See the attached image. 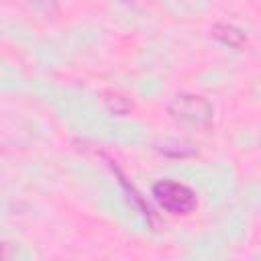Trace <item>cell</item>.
Returning a JSON list of instances; mask_svg holds the SVG:
<instances>
[{
    "label": "cell",
    "instance_id": "6",
    "mask_svg": "<svg viewBox=\"0 0 261 261\" xmlns=\"http://www.w3.org/2000/svg\"><path fill=\"white\" fill-rule=\"evenodd\" d=\"M29 6H33L35 10L43 12V14H55L57 8H59V0H27Z\"/></svg>",
    "mask_w": 261,
    "mask_h": 261
},
{
    "label": "cell",
    "instance_id": "4",
    "mask_svg": "<svg viewBox=\"0 0 261 261\" xmlns=\"http://www.w3.org/2000/svg\"><path fill=\"white\" fill-rule=\"evenodd\" d=\"M100 102L104 104V108L110 112V114H116V116H124L133 110V102L120 94V92H114V90H104L100 92Z\"/></svg>",
    "mask_w": 261,
    "mask_h": 261
},
{
    "label": "cell",
    "instance_id": "7",
    "mask_svg": "<svg viewBox=\"0 0 261 261\" xmlns=\"http://www.w3.org/2000/svg\"><path fill=\"white\" fill-rule=\"evenodd\" d=\"M120 2H124V4H137V2H141V0H120Z\"/></svg>",
    "mask_w": 261,
    "mask_h": 261
},
{
    "label": "cell",
    "instance_id": "1",
    "mask_svg": "<svg viewBox=\"0 0 261 261\" xmlns=\"http://www.w3.org/2000/svg\"><path fill=\"white\" fill-rule=\"evenodd\" d=\"M167 112L175 122H179L184 126H190V128H196V130L208 128L212 124V118H214L212 104L200 94H179V96H175L169 102Z\"/></svg>",
    "mask_w": 261,
    "mask_h": 261
},
{
    "label": "cell",
    "instance_id": "3",
    "mask_svg": "<svg viewBox=\"0 0 261 261\" xmlns=\"http://www.w3.org/2000/svg\"><path fill=\"white\" fill-rule=\"evenodd\" d=\"M212 37L216 41H220L222 45L230 47V49H243L247 45V35L243 33V29L228 24V22H216L212 27Z\"/></svg>",
    "mask_w": 261,
    "mask_h": 261
},
{
    "label": "cell",
    "instance_id": "2",
    "mask_svg": "<svg viewBox=\"0 0 261 261\" xmlns=\"http://www.w3.org/2000/svg\"><path fill=\"white\" fill-rule=\"evenodd\" d=\"M153 198L165 212L173 216H186L198 206L196 192L190 186L173 179H161L153 184Z\"/></svg>",
    "mask_w": 261,
    "mask_h": 261
},
{
    "label": "cell",
    "instance_id": "5",
    "mask_svg": "<svg viewBox=\"0 0 261 261\" xmlns=\"http://www.w3.org/2000/svg\"><path fill=\"white\" fill-rule=\"evenodd\" d=\"M157 151L165 157H192L198 153L196 145L186 141V139H165L157 145Z\"/></svg>",
    "mask_w": 261,
    "mask_h": 261
}]
</instances>
